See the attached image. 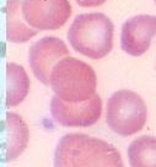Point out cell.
<instances>
[{"label":"cell","instance_id":"7","mask_svg":"<svg viewBox=\"0 0 156 167\" xmlns=\"http://www.w3.org/2000/svg\"><path fill=\"white\" fill-rule=\"evenodd\" d=\"M68 54L67 44L57 37L48 36L34 42L30 48V65L34 76L44 85H49L53 68Z\"/></svg>","mask_w":156,"mask_h":167},{"label":"cell","instance_id":"2","mask_svg":"<svg viewBox=\"0 0 156 167\" xmlns=\"http://www.w3.org/2000/svg\"><path fill=\"white\" fill-rule=\"evenodd\" d=\"M114 25L102 12L77 15L68 31L70 46L90 59H101L113 48Z\"/></svg>","mask_w":156,"mask_h":167},{"label":"cell","instance_id":"3","mask_svg":"<svg viewBox=\"0 0 156 167\" xmlns=\"http://www.w3.org/2000/svg\"><path fill=\"white\" fill-rule=\"evenodd\" d=\"M96 74L86 63L67 57L52 70L49 85L57 96L68 102L90 100L96 90Z\"/></svg>","mask_w":156,"mask_h":167},{"label":"cell","instance_id":"1","mask_svg":"<svg viewBox=\"0 0 156 167\" xmlns=\"http://www.w3.org/2000/svg\"><path fill=\"white\" fill-rule=\"evenodd\" d=\"M54 167H124L109 144L83 134L64 136L57 146Z\"/></svg>","mask_w":156,"mask_h":167},{"label":"cell","instance_id":"6","mask_svg":"<svg viewBox=\"0 0 156 167\" xmlns=\"http://www.w3.org/2000/svg\"><path fill=\"white\" fill-rule=\"evenodd\" d=\"M50 111L54 119L62 125L89 127L100 118L102 103L97 95L83 102H68L55 96L52 100Z\"/></svg>","mask_w":156,"mask_h":167},{"label":"cell","instance_id":"14","mask_svg":"<svg viewBox=\"0 0 156 167\" xmlns=\"http://www.w3.org/2000/svg\"><path fill=\"white\" fill-rule=\"evenodd\" d=\"M155 4H156V0H155Z\"/></svg>","mask_w":156,"mask_h":167},{"label":"cell","instance_id":"8","mask_svg":"<svg viewBox=\"0 0 156 167\" xmlns=\"http://www.w3.org/2000/svg\"><path fill=\"white\" fill-rule=\"evenodd\" d=\"M155 36L156 16L135 15L122 25L121 47L132 57H140L149 50Z\"/></svg>","mask_w":156,"mask_h":167},{"label":"cell","instance_id":"9","mask_svg":"<svg viewBox=\"0 0 156 167\" xmlns=\"http://www.w3.org/2000/svg\"><path fill=\"white\" fill-rule=\"evenodd\" d=\"M28 143V129L20 116L8 113L3 128V151L4 161L15 160L26 149Z\"/></svg>","mask_w":156,"mask_h":167},{"label":"cell","instance_id":"11","mask_svg":"<svg viewBox=\"0 0 156 167\" xmlns=\"http://www.w3.org/2000/svg\"><path fill=\"white\" fill-rule=\"evenodd\" d=\"M8 71V94L6 104L8 107H15L20 104L28 94L30 79L25 69L15 63H9L6 66Z\"/></svg>","mask_w":156,"mask_h":167},{"label":"cell","instance_id":"5","mask_svg":"<svg viewBox=\"0 0 156 167\" xmlns=\"http://www.w3.org/2000/svg\"><path fill=\"white\" fill-rule=\"evenodd\" d=\"M26 22L37 31H54L63 27L71 16L69 0H22Z\"/></svg>","mask_w":156,"mask_h":167},{"label":"cell","instance_id":"12","mask_svg":"<svg viewBox=\"0 0 156 167\" xmlns=\"http://www.w3.org/2000/svg\"><path fill=\"white\" fill-rule=\"evenodd\" d=\"M132 167H156V138L140 136L128 149Z\"/></svg>","mask_w":156,"mask_h":167},{"label":"cell","instance_id":"13","mask_svg":"<svg viewBox=\"0 0 156 167\" xmlns=\"http://www.w3.org/2000/svg\"><path fill=\"white\" fill-rule=\"evenodd\" d=\"M75 2L81 8H97L103 5L107 0H75Z\"/></svg>","mask_w":156,"mask_h":167},{"label":"cell","instance_id":"10","mask_svg":"<svg viewBox=\"0 0 156 167\" xmlns=\"http://www.w3.org/2000/svg\"><path fill=\"white\" fill-rule=\"evenodd\" d=\"M6 38L14 43H25L38 33L25 20L22 0H8L6 6Z\"/></svg>","mask_w":156,"mask_h":167},{"label":"cell","instance_id":"4","mask_svg":"<svg viewBox=\"0 0 156 167\" xmlns=\"http://www.w3.org/2000/svg\"><path fill=\"white\" fill-rule=\"evenodd\" d=\"M106 112L108 127L121 136H129L140 132L148 119V108L144 100L130 90L114 92L107 102Z\"/></svg>","mask_w":156,"mask_h":167}]
</instances>
